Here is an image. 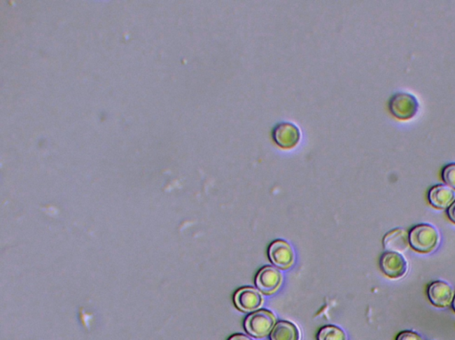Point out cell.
<instances>
[{
    "label": "cell",
    "instance_id": "obj_1",
    "mask_svg": "<svg viewBox=\"0 0 455 340\" xmlns=\"http://www.w3.org/2000/svg\"><path fill=\"white\" fill-rule=\"evenodd\" d=\"M409 243L413 249L421 253L433 252L440 243V234L433 226L420 224L409 233Z\"/></svg>",
    "mask_w": 455,
    "mask_h": 340
},
{
    "label": "cell",
    "instance_id": "obj_2",
    "mask_svg": "<svg viewBox=\"0 0 455 340\" xmlns=\"http://www.w3.org/2000/svg\"><path fill=\"white\" fill-rule=\"evenodd\" d=\"M276 319L274 316L265 310H260L251 313L246 318L245 329L249 335L255 338H263L272 332L274 328Z\"/></svg>",
    "mask_w": 455,
    "mask_h": 340
},
{
    "label": "cell",
    "instance_id": "obj_3",
    "mask_svg": "<svg viewBox=\"0 0 455 340\" xmlns=\"http://www.w3.org/2000/svg\"><path fill=\"white\" fill-rule=\"evenodd\" d=\"M382 272L391 279H398L403 277L408 270V263L400 253H385L380 260Z\"/></svg>",
    "mask_w": 455,
    "mask_h": 340
},
{
    "label": "cell",
    "instance_id": "obj_4",
    "mask_svg": "<svg viewBox=\"0 0 455 340\" xmlns=\"http://www.w3.org/2000/svg\"><path fill=\"white\" fill-rule=\"evenodd\" d=\"M269 257L276 267L286 269L292 266L293 263V252L291 246L284 241H275L269 249Z\"/></svg>",
    "mask_w": 455,
    "mask_h": 340
},
{
    "label": "cell",
    "instance_id": "obj_5",
    "mask_svg": "<svg viewBox=\"0 0 455 340\" xmlns=\"http://www.w3.org/2000/svg\"><path fill=\"white\" fill-rule=\"evenodd\" d=\"M391 109L396 117L407 119L416 113L418 103L414 96L408 94L395 95L391 101Z\"/></svg>",
    "mask_w": 455,
    "mask_h": 340
},
{
    "label": "cell",
    "instance_id": "obj_6",
    "mask_svg": "<svg viewBox=\"0 0 455 340\" xmlns=\"http://www.w3.org/2000/svg\"><path fill=\"white\" fill-rule=\"evenodd\" d=\"M428 296L432 304L438 308H446L453 302L454 290L447 283L436 281L428 287Z\"/></svg>",
    "mask_w": 455,
    "mask_h": 340
},
{
    "label": "cell",
    "instance_id": "obj_7",
    "mask_svg": "<svg viewBox=\"0 0 455 340\" xmlns=\"http://www.w3.org/2000/svg\"><path fill=\"white\" fill-rule=\"evenodd\" d=\"M281 274L273 267H265L258 273L255 285L260 292L270 295L276 292L281 283Z\"/></svg>",
    "mask_w": 455,
    "mask_h": 340
},
{
    "label": "cell",
    "instance_id": "obj_8",
    "mask_svg": "<svg viewBox=\"0 0 455 340\" xmlns=\"http://www.w3.org/2000/svg\"><path fill=\"white\" fill-rule=\"evenodd\" d=\"M234 302L237 308L243 312H252L262 306V298L256 290L246 287L237 290Z\"/></svg>",
    "mask_w": 455,
    "mask_h": 340
},
{
    "label": "cell",
    "instance_id": "obj_9",
    "mask_svg": "<svg viewBox=\"0 0 455 340\" xmlns=\"http://www.w3.org/2000/svg\"><path fill=\"white\" fill-rule=\"evenodd\" d=\"M273 137H274L276 143L281 147H292L293 145L298 144L300 131L295 125L283 123L275 128L273 131Z\"/></svg>",
    "mask_w": 455,
    "mask_h": 340
},
{
    "label": "cell",
    "instance_id": "obj_10",
    "mask_svg": "<svg viewBox=\"0 0 455 340\" xmlns=\"http://www.w3.org/2000/svg\"><path fill=\"white\" fill-rule=\"evenodd\" d=\"M455 194L453 189L448 186H437L431 188L428 193V200L432 206L437 209H443L450 207L454 200Z\"/></svg>",
    "mask_w": 455,
    "mask_h": 340
},
{
    "label": "cell",
    "instance_id": "obj_11",
    "mask_svg": "<svg viewBox=\"0 0 455 340\" xmlns=\"http://www.w3.org/2000/svg\"><path fill=\"white\" fill-rule=\"evenodd\" d=\"M409 236L403 229H395L388 232L384 239L385 249L394 253H405L409 247Z\"/></svg>",
    "mask_w": 455,
    "mask_h": 340
},
{
    "label": "cell",
    "instance_id": "obj_12",
    "mask_svg": "<svg viewBox=\"0 0 455 340\" xmlns=\"http://www.w3.org/2000/svg\"><path fill=\"white\" fill-rule=\"evenodd\" d=\"M270 340H300V332L289 322H279L270 332Z\"/></svg>",
    "mask_w": 455,
    "mask_h": 340
},
{
    "label": "cell",
    "instance_id": "obj_13",
    "mask_svg": "<svg viewBox=\"0 0 455 340\" xmlns=\"http://www.w3.org/2000/svg\"><path fill=\"white\" fill-rule=\"evenodd\" d=\"M318 340H346V336L338 327L326 326L319 331Z\"/></svg>",
    "mask_w": 455,
    "mask_h": 340
},
{
    "label": "cell",
    "instance_id": "obj_14",
    "mask_svg": "<svg viewBox=\"0 0 455 340\" xmlns=\"http://www.w3.org/2000/svg\"><path fill=\"white\" fill-rule=\"evenodd\" d=\"M444 181L455 190V163L447 165L443 170Z\"/></svg>",
    "mask_w": 455,
    "mask_h": 340
},
{
    "label": "cell",
    "instance_id": "obj_15",
    "mask_svg": "<svg viewBox=\"0 0 455 340\" xmlns=\"http://www.w3.org/2000/svg\"><path fill=\"white\" fill-rule=\"evenodd\" d=\"M397 340H423V339H421L420 335H418L417 333L407 331L401 332L400 334L398 336Z\"/></svg>",
    "mask_w": 455,
    "mask_h": 340
},
{
    "label": "cell",
    "instance_id": "obj_16",
    "mask_svg": "<svg viewBox=\"0 0 455 340\" xmlns=\"http://www.w3.org/2000/svg\"><path fill=\"white\" fill-rule=\"evenodd\" d=\"M448 216H449V219L451 222L455 223V201L451 203L449 209H448Z\"/></svg>",
    "mask_w": 455,
    "mask_h": 340
},
{
    "label": "cell",
    "instance_id": "obj_17",
    "mask_svg": "<svg viewBox=\"0 0 455 340\" xmlns=\"http://www.w3.org/2000/svg\"><path fill=\"white\" fill-rule=\"evenodd\" d=\"M229 340H252L248 337L242 334H236L230 337Z\"/></svg>",
    "mask_w": 455,
    "mask_h": 340
},
{
    "label": "cell",
    "instance_id": "obj_18",
    "mask_svg": "<svg viewBox=\"0 0 455 340\" xmlns=\"http://www.w3.org/2000/svg\"><path fill=\"white\" fill-rule=\"evenodd\" d=\"M453 308H454V311H455V297H454V300H453Z\"/></svg>",
    "mask_w": 455,
    "mask_h": 340
}]
</instances>
